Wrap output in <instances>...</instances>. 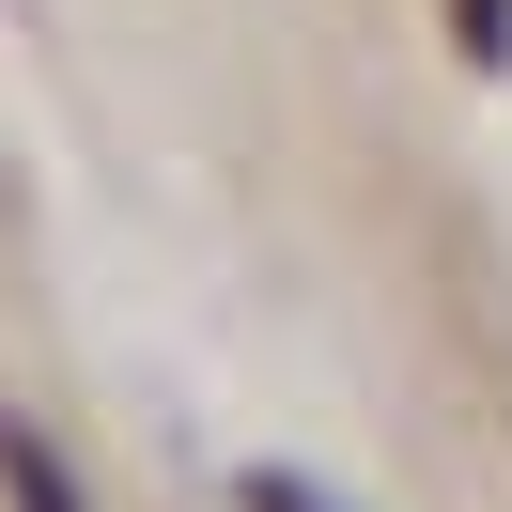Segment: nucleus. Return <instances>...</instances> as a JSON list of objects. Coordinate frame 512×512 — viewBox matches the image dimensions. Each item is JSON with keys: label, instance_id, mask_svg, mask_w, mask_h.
Masks as SVG:
<instances>
[{"label": "nucleus", "instance_id": "nucleus-1", "mask_svg": "<svg viewBox=\"0 0 512 512\" xmlns=\"http://www.w3.org/2000/svg\"><path fill=\"white\" fill-rule=\"evenodd\" d=\"M0 481H16V512H78V497H63V466H47L16 419H0Z\"/></svg>", "mask_w": 512, "mask_h": 512}, {"label": "nucleus", "instance_id": "nucleus-2", "mask_svg": "<svg viewBox=\"0 0 512 512\" xmlns=\"http://www.w3.org/2000/svg\"><path fill=\"white\" fill-rule=\"evenodd\" d=\"M249 512H342V497H326V481H295V466H264V481H249Z\"/></svg>", "mask_w": 512, "mask_h": 512}]
</instances>
